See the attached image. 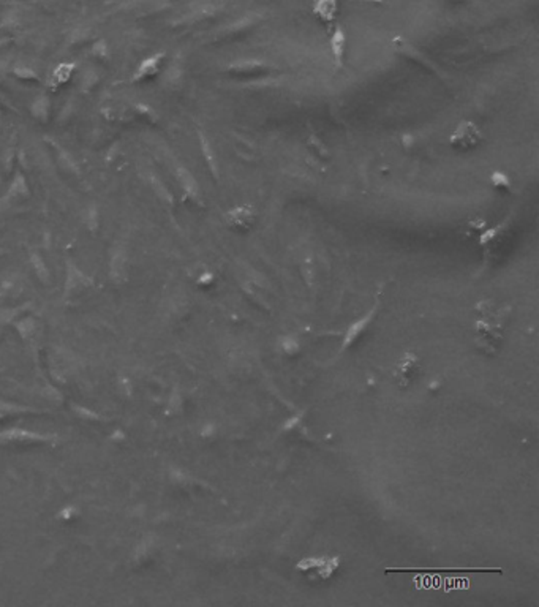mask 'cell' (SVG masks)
Instances as JSON below:
<instances>
[{
	"label": "cell",
	"mask_w": 539,
	"mask_h": 607,
	"mask_svg": "<svg viewBox=\"0 0 539 607\" xmlns=\"http://www.w3.org/2000/svg\"><path fill=\"white\" fill-rule=\"evenodd\" d=\"M481 139H483V133L481 128L471 122V120H462L457 124L454 128V132L449 135V144L454 150L460 152H468L479 146Z\"/></svg>",
	"instance_id": "cell-1"
},
{
	"label": "cell",
	"mask_w": 539,
	"mask_h": 607,
	"mask_svg": "<svg viewBox=\"0 0 539 607\" xmlns=\"http://www.w3.org/2000/svg\"><path fill=\"white\" fill-rule=\"evenodd\" d=\"M419 373H421L419 357L413 353H406L394 367V381L399 387L405 389L416 381Z\"/></svg>",
	"instance_id": "cell-2"
},
{
	"label": "cell",
	"mask_w": 539,
	"mask_h": 607,
	"mask_svg": "<svg viewBox=\"0 0 539 607\" xmlns=\"http://www.w3.org/2000/svg\"><path fill=\"white\" fill-rule=\"evenodd\" d=\"M225 222L236 231H249L256 223V210L252 204H239L225 214Z\"/></svg>",
	"instance_id": "cell-3"
},
{
	"label": "cell",
	"mask_w": 539,
	"mask_h": 607,
	"mask_svg": "<svg viewBox=\"0 0 539 607\" xmlns=\"http://www.w3.org/2000/svg\"><path fill=\"white\" fill-rule=\"evenodd\" d=\"M228 73L232 78H242V79H252V78H263L267 76L274 71V67H271L269 64L264 62H237V64H231L228 67Z\"/></svg>",
	"instance_id": "cell-4"
},
{
	"label": "cell",
	"mask_w": 539,
	"mask_h": 607,
	"mask_svg": "<svg viewBox=\"0 0 539 607\" xmlns=\"http://www.w3.org/2000/svg\"><path fill=\"white\" fill-rule=\"evenodd\" d=\"M394 45H396L397 52L402 54L406 60H413L416 65H419L421 68H424L426 71H429V73H433V75H440V73H441L440 68L436 67L426 54H422L419 49H416L413 45H410V43H406V41L397 38V40L394 41Z\"/></svg>",
	"instance_id": "cell-5"
},
{
	"label": "cell",
	"mask_w": 539,
	"mask_h": 607,
	"mask_svg": "<svg viewBox=\"0 0 539 607\" xmlns=\"http://www.w3.org/2000/svg\"><path fill=\"white\" fill-rule=\"evenodd\" d=\"M340 0H315L312 5L313 16L327 27L334 25L339 14Z\"/></svg>",
	"instance_id": "cell-6"
},
{
	"label": "cell",
	"mask_w": 539,
	"mask_h": 607,
	"mask_svg": "<svg viewBox=\"0 0 539 607\" xmlns=\"http://www.w3.org/2000/svg\"><path fill=\"white\" fill-rule=\"evenodd\" d=\"M507 231H509V222H503L498 226L495 228H489L486 233L481 236V245L486 249L487 253L493 252V250H498L500 245L503 244V240L507 236Z\"/></svg>",
	"instance_id": "cell-7"
},
{
	"label": "cell",
	"mask_w": 539,
	"mask_h": 607,
	"mask_svg": "<svg viewBox=\"0 0 539 607\" xmlns=\"http://www.w3.org/2000/svg\"><path fill=\"white\" fill-rule=\"evenodd\" d=\"M329 46H331L332 59H334V67H336V70H340L343 67L345 54H346V34L342 27L334 28Z\"/></svg>",
	"instance_id": "cell-8"
},
{
	"label": "cell",
	"mask_w": 539,
	"mask_h": 607,
	"mask_svg": "<svg viewBox=\"0 0 539 607\" xmlns=\"http://www.w3.org/2000/svg\"><path fill=\"white\" fill-rule=\"evenodd\" d=\"M376 309H378V306H375L366 316H362V320H359V321H356L353 326H349L348 327V330H346V334H345V339H343V345H342V351L343 350H346V348H349V346H351L357 339H359V336L362 334L364 330H366L367 327H369V324L372 323V320H373V316L376 315Z\"/></svg>",
	"instance_id": "cell-9"
},
{
	"label": "cell",
	"mask_w": 539,
	"mask_h": 607,
	"mask_svg": "<svg viewBox=\"0 0 539 607\" xmlns=\"http://www.w3.org/2000/svg\"><path fill=\"white\" fill-rule=\"evenodd\" d=\"M46 440H51V437L21 430V429H11V430L0 433V443H35V441H46Z\"/></svg>",
	"instance_id": "cell-10"
},
{
	"label": "cell",
	"mask_w": 539,
	"mask_h": 607,
	"mask_svg": "<svg viewBox=\"0 0 539 607\" xmlns=\"http://www.w3.org/2000/svg\"><path fill=\"white\" fill-rule=\"evenodd\" d=\"M490 185L493 190H497L500 193H511L513 192V182L509 179L507 174L501 171H493L490 174Z\"/></svg>",
	"instance_id": "cell-11"
},
{
	"label": "cell",
	"mask_w": 539,
	"mask_h": 607,
	"mask_svg": "<svg viewBox=\"0 0 539 607\" xmlns=\"http://www.w3.org/2000/svg\"><path fill=\"white\" fill-rule=\"evenodd\" d=\"M179 180H181V184H182V187H184V190H185L188 195H190L192 198H198V196H199V187H198V184L195 182L193 176H192L187 169L181 168V171H179Z\"/></svg>",
	"instance_id": "cell-12"
},
{
	"label": "cell",
	"mask_w": 539,
	"mask_h": 607,
	"mask_svg": "<svg viewBox=\"0 0 539 607\" xmlns=\"http://www.w3.org/2000/svg\"><path fill=\"white\" fill-rule=\"evenodd\" d=\"M32 263H34V266H35V270H37V274L40 276V279L46 280L48 276H49V272H48V267L45 266V263H43V259H41L38 255H32Z\"/></svg>",
	"instance_id": "cell-13"
},
{
	"label": "cell",
	"mask_w": 539,
	"mask_h": 607,
	"mask_svg": "<svg viewBox=\"0 0 539 607\" xmlns=\"http://www.w3.org/2000/svg\"><path fill=\"white\" fill-rule=\"evenodd\" d=\"M71 71H73V65H61L59 68H57L55 71H54V79H57L59 82H64V81H67L68 78H70V75H71Z\"/></svg>",
	"instance_id": "cell-14"
},
{
	"label": "cell",
	"mask_w": 539,
	"mask_h": 607,
	"mask_svg": "<svg viewBox=\"0 0 539 607\" xmlns=\"http://www.w3.org/2000/svg\"><path fill=\"white\" fill-rule=\"evenodd\" d=\"M46 111H48V100H46L45 97L37 98L35 103H34V112H35L37 115H40V112H41V114H46Z\"/></svg>",
	"instance_id": "cell-15"
},
{
	"label": "cell",
	"mask_w": 539,
	"mask_h": 607,
	"mask_svg": "<svg viewBox=\"0 0 539 607\" xmlns=\"http://www.w3.org/2000/svg\"><path fill=\"white\" fill-rule=\"evenodd\" d=\"M18 411H22V408L16 407V405H10V403H2V402H0V417L7 416V414H11V413H18Z\"/></svg>",
	"instance_id": "cell-16"
},
{
	"label": "cell",
	"mask_w": 539,
	"mask_h": 607,
	"mask_svg": "<svg viewBox=\"0 0 539 607\" xmlns=\"http://www.w3.org/2000/svg\"><path fill=\"white\" fill-rule=\"evenodd\" d=\"M447 2H462V0H447Z\"/></svg>",
	"instance_id": "cell-17"
}]
</instances>
